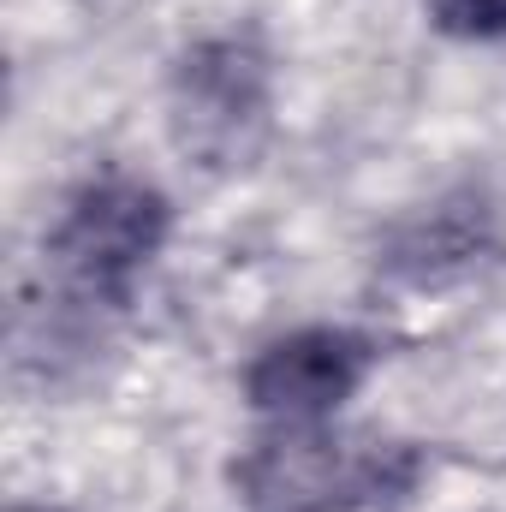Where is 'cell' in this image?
Listing matches in <instances>:
<instances>
[{
	"label": "cell",
	"mask_w": 506,
	"mask_h": 512,
	"mask_svg": "<svg viewBox=\"0 0 506 512\" xmlns=\"http://www.w3.org/2000/svg\"><path fill=\"white\" fill-rule=\"evenodd\" d=\"M417 483V453L399 441H352L322 423H274L233 465L245 512H364Z\"/></svg>",
	"instance_id": "1"
},
{
	"label": "cell",
	"mask_w": 506,
	"mask_h": 512,
	"mask_svg": "<svg viewBox=\"0 0 506 512\" xmlns=\"http://www.w3.org/2000/svg\"><path fill=\"white\" fill-rule=\"evenodd\" d=\"M167 227H173V209L155 185L131 173H102L72 191L66 215L42 239V262L72 304L120 310L131 298V280L167 245Z\"/></svg>",
	"instance_id": "2"
},
{
	"label": "cell",
	"mask_w": 506,
	"mask_h": 512,
	"mask_svg": "<svg viewBox=\"0 0 506 512\" xmlns=\"http://www.w3.org/2000/svg\"><path fill=\"white\" fill-rule=\"evenodd\" d=\"M173 143L203 167H245L268 131V54L251 36H209L179 54L173 84Z\"/></svg>",
	"instance_id": "3"
},
{
	"label": "cell",
	"mask_w": 506,
	"mask_h": 512,
	"mask_svg": "<svg viewBox=\"0 0 506 512\" xmlns=\"http://www.w3.org/2000/svg\"><path fill=\"white\" fill-rule=\"evenodd\" d=\"M376 370V340L358 328H298L268 340L245 370V399L268 423H328Z\"/></svg>",
	"instance_id": "4"
},
{
	"label": "cell",
	"mask_w": 506,
	"mask_h": 512,
	"mask_svg": "<svg viewBox=\"0 0 506 512\" xmlns=\"http://www.w3.org/2000/svg\"><path fill=\"white\" fill-rule=\"evenodd\" d=\"M483 245H489V215H483V203L459 197V203H435L429 215H417L411 227H399L387 268H399L411 280H435L447 268H465Z\"/></svg>",
	"instance_id": "5"
},
{
	"label": "cell",
	"mask_w": 506,
	"mask_h": 512,
	"mask_svg": "<svg viewBox=\"0 0 506 512\" xmlns=\"http://www.w3.org/2000/svg\"><path fill=\"white\" fill-rule=\"evenodd\" d=\"M429 24L453 42H501L506 0H429Z\"/></svg>",
	"instance_id": "6"
},
{
	"label": "cell",
	"mask_w": 506,
	"mask_h": 512,
	"mask_svg": "<svg viewBox=\"0 0 506 512\" xmlns=\"http://www.w3.org/2000/svg\"><path fill=\"white\" fill-rule=\"evenodd\" d=\"M6 512H54V507H6Z\"/></svg>",
	"instance_id": "7"
}]
</instances>
